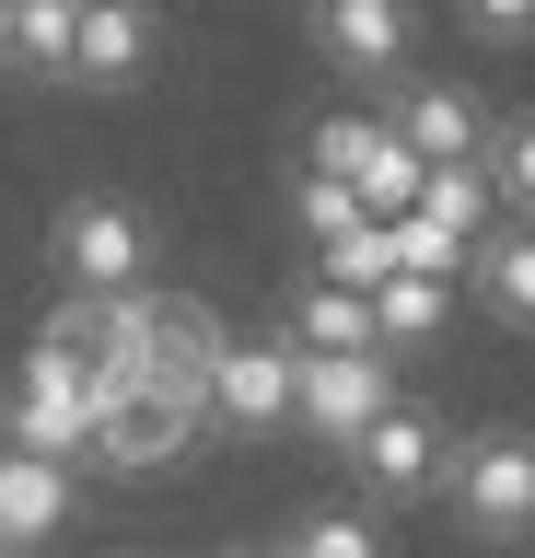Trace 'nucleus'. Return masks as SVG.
I'll list each match as a JSON object with an SVG mask.
<instances>
[{
  "instance_id": "obj_3",
  "label": "nucleus",
  "mask_w": 535,
  "mask_h": 558,
  "mask_svg": "<svg viewBox=\"0 0 535 558\" xmlns=\"http://www.w3.org/2000/svg\"><path fill=\"white\" fill-rule=\"evenodd\" d=\"M442 512H454L477 547H524V535H535V430H524V418H489V430L454 442Z\"/></svg>"
},
{
  "instance_id": "obj_13",
  "label": "nucleus",
  "mask_w": 535,
  "mask_h": 558,
  "mask_svg": "<svg viewBox=\"0 0 535 558\" xmlns=\"http://www.w3.org/2000/svg\"><path fill=\"white\" fill-rule=\"evenodd\" d=\"M465 303L489 314L500 338H535V221H500L477 244V268H465Z\"/></svg>"
},
{
  "instance_id": "obj_10",
  "label": "nucleus",
  "mask_w": 535,
  "mask_h": 558,
  "mask_svg": "<svg viewBox=\"0 0 535 558\" xmlns=\"http://www.w3.org/2000/svg\"><path fill=\"white\" fill-rule=\"evenodd\" d=\"M385 117H396V140H408L430 174L442 163H489V105H477V82H408Z\"/></svg>"
},
{
  "instance_id": "obj_11",
  "label": "nucleus",
  "mask_w": 535,
  "mask_h": 558,
  "mask_svg": "<svg viewBox=\"0 0 535 558\" xmlns=\"http://www.w3.org/2000/svg\"><path fill=\"white\" fill-rule=\"evenodd\" d=\"M163 47V12L151 0H82V47H71V82L82 94H129Z\"/></svg>"
},
{
  "instance_id": "obj_21",
  "label": "nucleus",
  "mask_w": 535,
  "mask_h": 558,
  "mask_svg": "<svg viewBox=\"0 0 535 558\" xmlns=\"http://www.w3.org/2000/svg\"><path fill=\"white\" fill-rule=\"evenodd\" d=\"M198 558H280V547H256V535H221V547H198Z\"/></svg>"
},
{
  "instance_id": "obj_19",
  "label": "nucleus",
  "mask_w": 535,
  "mask_h": 558,
  "mask_svg": "<svg viewBox=\"0 0 535 558\" xmlns=\"http://www.w3.org/2000/svg\"><path fill=\"white\" fill-rule=\"evenodd\" d=\"M465 12V35H489V47H524L535 35V0H454Z\"/></svg>"
},
{
  "instance_id": "obj_18",
  "label": "nucleus",
  "mask_w": 535,
  "mask_h": 558,
  "mask_svg": "<svg viewBox=\"0 0 535 558\" xmlns=\"http://www.w3.org/2000/svg\"><path fill=\"white\" fill-rule=\"evenodd\" d=\"M489 186H500V221H535V117L489 129Z\"/></svg>"
},
{
  "instance_id": "obj_17",
  "label": "nucleus",
  "mask_w": 535,
  "mask_h": 558,
  "mask_svg": "<svg viewBox=\"0 0 535 558\" xmlns=\"http://www.w3.org/2000/svg\"><path fill=\"white\" fill-rule=\"evenodd\" d=\"M71 47H82V0H24L12 70H24V82H71Z\"/></svg>"
},
{
  "instance_id": "obj_20",
  "label": "nucleus",
  "mask_w": 535,
  "mask_h": 558,
  "mask_svg": "<svg viewBox=\"0 0 535 558\" xmlns=\"http://www.w3.org/2000/svg\"><path fill=\"white\" fill-rule=\"evenodd\" d=\"M12 47H24V0H0V70H12Z\"/></svg>"
},
{
  "instance_id": "obj_2",
  "label": "nucleus",
  "mask_w": 535,
  "mask_h": 558,
  "mask_svg": "<svg viewBox=\"0 0 535 558\" xmlns=\"http://www.w3.org/2000/svg\"><path fill=\"white\" fill-rule=\"evenodd\" d=\"M117 396H106V373L94 361H71V349H47V338H24L12 361H0V442L12 453H47V465H94V418H106Z\"/></svg>"
},
{
  "instance_id": "obj_4",
  "label": "nucleus",
  "mask_w": 535,
  "mask_h": 558,
  "mask_svg": "<svg viewBox=\"0 0 535 558\" xmlns=\"http://www.w3.org/2000/svg\"><path fill=\"white\" fill-rule=\"evenodd\" d=\"M303 174H326V186H350L373 221H408L430 186V163L396 140L385 105H338V117H315V140H303Z\"/></svg>"
},
{
  "instance_id": "obj_7",
  "label": "nucleus",
  "mask_w": 535,
  "mask_h": 558,
  "mask_svg": "<svg viewBox=\"0 0 535 558\" xmlns=\"http://www.w3.org/2000/svg\"><path fill=\"white\" fill-rule=\"evenodd\" d=\"M396 396H408V373H396L385 349H373V361H303V408H291V430H303L315 453H350Z\"/></svg>"
},
{
  "instance_id": "obj_15",
  "label": "nucleus",
  "mask_w": 535,
  "mask_h": 558,
  "mask_svg": "<svg viewBox=\"0 0 535 558\" xmlns=\"http://www.w3.org/2000/svg\"><path fill=\"white\" fill-rule=\"evenodd\" d=\"M454 279H385L373 291V338H385V361H420V349H442V326H454Z\"/></svg>"
},
{
  "instance_id": "obj_12",
  "label": "nucleus",
  "mask_w": 535,
  "mask_h": 558,
  "mask_svg": "<svg viewBox=\"0 0 535 558\" xmlns=\"http://www.w3.org/2000/svg\"><path fill=\"white\" fill-rule=\"evenodd\" d=\"M280 338L303 349V361H373V291H338V279H291V303H280Z\"/></svg>"
},
{
  "instance_id": "obj_9",
  "label": "nucleus",
  "mask_w": 535,
  "mask_h": 558,
  "mask_svg": "<svg viewBox=\"0 0 535 558\" xmlns=\"http://www.w3.org/2000/svg\"><path fill=\"white\" fill-rule=\"evenodd\" d=\"M315 47L350 82H396L420 47V0H315Z\"/></svg>"
},
{
  "instance_id": "obj_14",
  "label": "nucleus",
  "mask_w": 535,
  "mask_h": 558,
  "mask_svg": "<svg viewBox=\"0 0 535 558\" xmlns=\"http://www.w3.org/2000/svg\"><path fill=\"white\" fill-rule=\"evenodd\" d=\"M268 547H280V558H396V535H385L373 500H303Z\"/></svg>"
},
{
  "instance_id": "obj_5",
  "label": "nucleus",
  "mask_w": 535,
  "mask_h": 558,
  "mask_svg": "<svg viewBox=\"0 0 535 558\" xmlns=\"http://www.w3.org/2000/svg\"><path fill=\"white\" fill-rule=\"evenodd\" d=\"M350 488L373 500V512H420V500H442V465H454V418L430 408V396H396L373 430H361L350 453Z\"/></svg>"
},
{
  "instance_id": "obj_22",
  "label": "nucleus",
  "mask_w": 535,
  "mask_h": 558,
  "mask_svg": "<svg viewBox=\"0 0 535 558\" xmlns=\"http://www.w3.org/2000/svg\"><path fill=\"white\" fill-rule=\"evenodd\" d=\"M94 558H163V547H94Z\"/></svg>"
},
{
  "instance_id": "obj_23",
  "label": "nucleus",
  "mask_w": 535,
  "mask_h": 558,
  "mask_svg": "<svg viewBox=\"0 0 535 558\" xmlns=\"http://www.w3.org/2000/svg\"><path fill=\"white\" fill-rule=\"evenodd\" d=\"M0 558H12V547H0Z\"/></svg>"
},
{
  "instance_id": "obj_6",
  "label": "nucleus",
  "mask_w": 535,
  "mask_h": 558,
  "mask_svg": "<svg viewBox=\"0 0 535 558\" xmlns=\"http://www.w3.org/2000/svg\"><path fill=\"white\" fill-rule=\"evenodd\" d=\"M291 408H303V349L280 338V326H233V349H221L210 373V442H280Z\"/></svg>"
},
{
  "instance_id": "obj_1",
  "label": "nucleus",
  "mask_w": 535,
  "mask_h": 558,
  "mask_svg": "<svg viewBox=\"0 0 535 558\" xmlns=\"http://www.w3.org/2000/svg\"><path fill=\"white\" fill-rule=\"evenodd\" d=\"M36 268H47V291H94V303L151 291L163 279V221L129 186H71L47 209V233H36Z\"/></svg>"
},
{
  "instance_id": "obj_16",
  "label": "nucleus",
  "mask_w": 535,
  "mask_h": 558,
  "mask_svg": "<svg viewBox=\"0 0 535 558\" xmlns=\"http://www.w3.org/2000/svg\"><path fill=\"white\" fill-rule=\"evenodd\" d=\"M420 209L442 221V233H465V244L500 233V186H489V163H442V174L420 186Z\"/></svg>"
},
{
  "instance_id": "obj_8",
  "label": "nucleus",
  "mask_w": 535,
  "mask_h": 558,
  "mask_svg": "<svg viewBox=\"0 0 535 558\" xmlns=\"http://www.w3.org/2000/svg\"><path fill=\"white\" fill-rule=\"evenodd\" d=\"M71 523H82V477H71V465H47V453H12V442H0V547H12V558H47V547H71Z\"/></svg>"
}]
</instances>
